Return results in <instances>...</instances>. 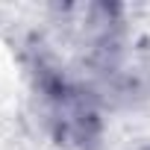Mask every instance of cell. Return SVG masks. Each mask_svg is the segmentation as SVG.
Returning <instances> with one entry per match:
<instances>
[{
    "label": "cell",
    "mask_w": 150,
    "mask_h": 150,
    "mask_svg": "<svg viewBox=\"0 0 150 150\" xmlns=\"http://www.w3.org/2000/svg\"><path fill=\"white\" fill-rule=\"evenodd\" d=\"M33 77L56 141L68 147H88L100 129L88 91L74 83L44 50H35L33 56Z\"/></svg>",
    "instance_id": "obj_1"
},
{
    "label": "cell",
    "mask_w": 150,
    "mask_h": 150,
    "mask_svg": "<svg viewBox=\"0 0 150 150\" xmlns=\"http://www.w3.org/2000/svg\"><path fill=\"white\" fill-rule=\"evenodd\" d=\"M144 150H150V147H144Z\"/></svg>",
    "instance_id": "obj_2"
}]
</instances>
